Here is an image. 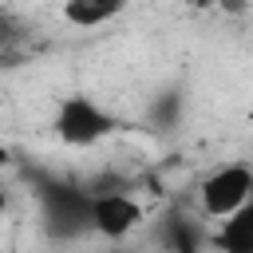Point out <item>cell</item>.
<instances>
[{
	"label": "cell",
	"mask_w": 253,
	"mask_h": 253,
	"mask_svg": "<svg viewBox=\"0 0 253 253\" xmlns=\"http://www.w3.org/2000/svg\"><path fill=\"white\" fill-rule=\"evenodd\" d=\"M217 8H225V12H245V0H213Z\"/></svg>",
	"instance_id": "obj_6"
},
{
	"label": "cell",
	"mask_w": 253,
	"mask_h": 253,
	"mask_svg": "<svg viewBox=\"0 0 253 253\" xmlns=\"http://www.w3.org/2000/svg\"><path fill=\"white\" fill-rule=\"evenodd\" d=\"M213 249L217 253H253V198L237 213H229L225 221H217Z\"/></svg>",
	"instance_id": "obj_4"
},
{
	"label": "cell",
	"mask_w": 253,
	"mask_h": 253,
	"mask_svg": "<svg viewBox=\"0 0 253 253\" xmlns=\"http://www.w3.org/2000/svg\"><path fill=\"white\" fill-rule=\"evenodd\" d=\"M142 225V206L126 190H103L91 194V229L107 241H123Z\"/></svg>",
	"instance_id": "obj_3"
},
{
	"label": "cell",
	"mask_w": 253,
	"mask_h": 253,
	"mask_svg": "<svg viewBox=\"0 0 253 253\" xmlns=\"http://www.w3.org/2000/svg\"><path fill=\"white\" fill-rule=\"evenodd\" d=\"M55 134L67 146H95L115 130V119L91 99V95H67L55 111Z\"/></svg>",
	"instance_id": "obj_2"
},
{
	"label": "cell",
	"mask_w": 253,
	"mask_h": 253,
	"mask_svg": "<svg viewBox=\"0 0 253 253\" xmlns=\"http://www.w3.org/2000/svg\"><path fill=\"white\" fill-rule=\"evenodd\" d=\"M123 8H126V0H63V20L71 28H103Z\"/></svg>",
	"instance_id": "obj_5"
},
{
	"label": "cell",
	"mask_w": 253,
	"mask_h": 253,
	"mask_svg": "<svg viewBox=\"0 0 253 253\" xmlns=\"http://www.w3.org/2000/svg\"><path fill=\"white\" fill-rule=\"evenodd\" d=\"M4 158H8V154H4V146H0V166H4Z\"/></svg>",
	"instance_id": "obj_8"
},
{
	"label": "cell",
	"mask_w": 253,
	"mask_h": 253,
	"mask_svg": "<svg viewBox=\"0 0 253 253\" xmlns=\"http://www.w3.org/2000/svg\"><path fill=\"white\" fill-rule=\"evenodd\" d=\"M4 210H8V190L0 186V213H4Z\"/></svg>",
	"instance_id": "obj_7"
},
{
	"label": "cell",
	"mask_w": 253,
	"mask_h": 253,
	"mask_svg": "<svg viewBox=\"0 0 253 253\" xmlns=\"http://www.w3.org/2000/svg\"><path fill=\"white\" fill-rule=\"evenodd\" d=\"M253 198V166L249 162H221L198 186V206L210 221H225Z\"/></svg>",
	"instance_id": "obj_1"
}]
</instances>
